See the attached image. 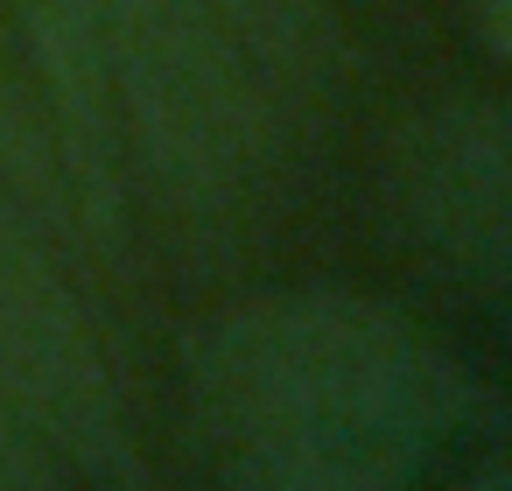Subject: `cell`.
I'll list each match as a JSON object with an SVG mask.
<instances>
[{"label":"cell","mask_w":512,"mask_h":491,"mask_svg":"<svg viewBox=\"0 0 512 491\" xmlns=\"http://www.w3.org/2000/svg\"><path fill=\"white\" fill-rule=\"evenodd\" d=\"M491 8V36H498V50L512 57V0H484Z\"/></svg>","instance_id":"cell-3"},{"label":"cell","mask_w":512,"mask_h":491,"mask_svg":"<svg viewBox=\"0 0 512 491\" xmlns=\"http://www.w3.org/2000/svg\"><path fill=\"white\" fill-rule=\"evenodd\" d=\"M393 218L435 274L512 295V106H456L393 155Z\"/></svg>","instance_id":"cell-2"},{"label":"cell","mask_w":512,"mask_h":491,"mask_svg":"<svg viewBox=\"0 0 512 491\" xmlns=\"http://www.w3.org/2000/svg\"><path fill=\"white\" fill-rule=\"evenodd\" d=\"M0 120H8V85H0Z\"/></svg>","instance_id":"cell-4"},{"label":"cell","mask_w":512,"mask_h":491,"mask_svg":"<svg viewBox=\"0 0 512 491\" xmlns=\"http://www.w3.org/2000/svg\"><path fill=\"white\" fill-rule=\"evenodd\" d=\"M197 428L246 484L379 491L463 470L491 400L393 309L260 295L218 316L190 365Z\"/></svg>","instance_id":"cell-1"}]
</instances>
